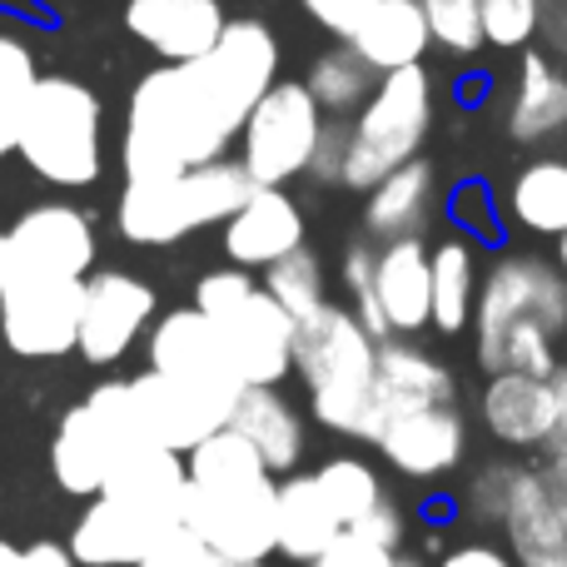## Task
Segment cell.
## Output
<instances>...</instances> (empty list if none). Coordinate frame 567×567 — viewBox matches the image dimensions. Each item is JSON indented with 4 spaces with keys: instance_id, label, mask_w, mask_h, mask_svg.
I'll return each mask as SVG.
<instances>
[{
    "instance_id": "13",
    "label": "cell",
    "mask_w": 567,
    "mask_h": 567,
    "mask_svg": "<svg viewBox=\"0 0 567 567\" xmlns=\"http://www.w3.org/2000/svg\"><path fill=\"white\" fill-rule=\"evenodd\" d=\"M145 353H150V369L155 373L185 383V389L209 393V399H219V403H235L239 389H245L225 353V343H219V329L195 303L159 313L145 333Z\"/></svg>"
},
{
    "instance_id": "20",
    "label": "cell",
    "mask_w": 567,
    "mask_h": 567,
    "mask_svg": "<svg viewBox=\"0 0 567 567\" xmlns=\"http://www.w3.org/2000/svg\"><path fill=\"white\" fill-rule=\"evenodd\" d=\"M169 533L175 528H165V523L145 518V513H135V508H125V503L100 493V498H90L85 513L75 518L65 548L80 567H140Z\"/></svg>"
},
{
    "instance_id": "19",
    "label": "cell",
    "mask_w": 567,
    "mask_h": 567,
    "mask_svg": "<svg viewBox=\"0 0 567 567\" xmlns=\"http://www.w3.org/2000/svg\"><path fill=\"white\" fill-rule=\"evenodd\" d=\"M439 403H458V379L443 359L409 339H383L379 343V373H373V433L393 419V413L413 409H439ZM369 433V443H373Z\"/></svg>"
},
{
    "instance_id": "50",
    "label": "cell",
    "mask_w": 567,
    "mask_h": 567,
    "mask_svg": "<svg viewBox=\"0 0 567 567\" xmlns=\"http://www.w3.org/2000/svg\"><path fill=\"white\" fill-rule=\"evenodd\" d=\"M25 275H35V269L20 259V249L10 245V235H0V289H10V284L25 279Z\"/></svg>"
},
{
    "instance_id": "7",
    "label": "cell",
    "mask_w": 567,
    "mask_h": 567,
    "mask_svg": "<svg viewBox=\"0 0 567 567\" xmlns=\"http://www.w3.org/2000/svg\"><path fill=\"white\" fill-rule=\"evenodd\" d=\"M195 309L219 329L245 389H279L293 373V319L255 275L225 265L195 284Z\"/></svg>"
},
{
    "instance_id": "48",
    "label": "cell",
    "mask_w": 567,
    "mask_h": 567,
    "mask_svg": "<svg viewBox=\"0 0 567 567\" xmlns=\"http://www.w3.org/2000/svg\"><path fill=\"white\" fill-rule=\"evenodd\" d=\"M543 35L567 55V0H543Z\"/></svg>"
},
{
    "instance_id": "32",
    "label": "cell",
    "mask_w": 567,
    "mask_h": 567,
    "mask_svg": "<svg viewBox=\"0 0 567 567\" xmlns=\"http://www.w3.org/2000/svg\"><path fill=\"white\" fill-rule=\"evenodd\" d=\"M303 85H309L313 105H319L323 115H353V110H359L363 100L373 95L379 75H373V70L363 65V60L339 40V45H329L323 55H313Z\"/></svg>"
},
{
    "instance_id": "25",
    "label": "cell",
    "mask_w": 567,
    "mask_h": 567,
    "mask_svg": "<svg viewBox=\"0 0 567 567\" xmlns=\"http://www.w3.org/2000/svg\"><path fill=\"white\" fill-rule=\"evenodd\" d=\"M503 538L518 567H567V523L543 483L538 463H523L513 483L508 513H503Z\"/></svg>"
},
{
    "instance_id": "53",
    "label": "cell",
    "mask_w": 567,
    "mask_h": 567,
    "mask_svg": "<svg viewBox=\"0 0 567 567\" xmlns=\"http://www.w3.org/2000/svg\"><path fill=\"white\" fill-rule=\"evenodd\" d=\"M219 567H265V563H219Z\"/></svg>"
},
{
    "instance_id": "37",
    "label": "cell",
    "mask_w": 567,
    "mask_h": 567,
    "mask_svg": "<svg viewBox=\"0 0 567 567\" xmlns=\"http://www.w3.org/2000/svg\"><path fill=\"white\" fill-rule=\"evenodd\" d=\"M518 458H493L483 463L478 473L468 478L463 488V518L478 523V528H503V513H508L513 498V483H518Z\"/></svg>"
},
{
    "instance_id": "31",
    "label": "cell",
    "mask_w": 567,
    "mask_h": 567,
    "mask_svg": "<svg viewBox=\"0 0 567 567\" xmlns=\"http://www.w3.org/2000/svg\"><path fill=\"white\" fill-rule=\"evenodd\" d=\"M433 259V323L443 339L468 333L473 303H478V249L468 235H443L429 249Z\"/></svg>"
},
{
    "instance_id": "21",
    "label": "cell",
    "mask_w": 567,
    "mask_h": 567,
    "mask_svg": "<svg viewBox=\"0 0 567 567\" xmlns=\"http://www.w3.org/2000/svg\"><path fill=\"white\" fill-rule=\"evenodd\" d=\"M373 299L393 339H413L433 323V259L423 235L389 239L373 255Z\"/></svg>"
},
{
    "instance_id": "24",
    "label": "cell",
    "mask_w": 567,
    "mask_h": 567,
    "mask_svg": "<svg viewBox=\"0 0 567 567\" xmlns=\"http://www.w3.org/2000/svg\"><path fill=\"white\" fill-rule=\"evenodd\" d=\"M229 433L249 443V449L265 458V468L275 478L299 473L303 453H309V429H303V413L284 399L279 389H239L235 409H229Z\"/></svg>"
},
{
    "instance_id": "49",
    "label": "cell",
    "mask_w": 567,
    "mask_h": 567,
    "mask_svg": "<svg viewBox=\"0 0 567 567\" xmlns=\"http://www.w3.org/2000/svg\"><path fill=\"white\" fill-rule=\"evenodd\" d=\"M538 473H543V483H548L553 503H558V513H563V523H567V458H543Z\"/></svg>"
},
{
    "instance_id": "44",
    "label": "cell",
    "mask_w": 567,
    "mask_h": 567,
    "mask_svg": "<svg viewBox=\"0 0 567 567\" xmlns=\"http://www.w3.org/2000/svg\"><path fill=\"white\" fill-rule=\"evenodd\" d=\"M0 567H80L75 558H70V548L65 543H50V538H40V543H10V538H0Z\"/></svg>"
},
{
    "instance_id": "36",
    "label": "cell",
    "mask_w": 567,
    "mask_h": 567,
    "mask_svg": "<svg viewBox=\"0 0 567 567\" xmlns=\"http://www.w3.org/2000/svg\"><path fill=\"white\" fill-rule=\"evenodd\" d=\"M429 35L449 55H473L483 50V0H419Z\"/></svg>"
},
{
    "instance_id": "18",
    "label": "cell",
    "mask_w": 567,
    "mask_h": 567,
    "mask_svg": "<svg viewBox=\"0 0 567 567\" xmlns=\"http://www.w3.org/2000/svg\"><path fill=\"white\" fill-rule=\"evenodd\" d=\"M303 209L284 189H255L245 199V209L225 219V259L245 275H265L279 259H289L293 249H303Z\"/></svg>"
},
{
    "instance_id": "8",
    "label": "cell",
    "mask_w": 567,
    "mask_h": 567,
    "mask_svg": "<svg viewBox=\"0 0 567 567\" xmlns=\"http://www.w3.org/2000/svg\"><path fill=\"white\" fill-rule=\"evenodd\" d=\"M433 130V75L423 65L389 70L379 75L373 95L353 110L349 120V150H343L339 185L353 195H369L379 179L419 159L423 140Z\"/></svg>"
},
{
    "instance_id": "12",
    "label": "cell",
    "mask_w": 567,
    "mask_h": 567,
    "mask_svg": "<svg viewBox=\"0 0 567 567\" xmlns=\"http://www.w3.org/2000/svg\"><path fill=\"white\" fill-rule=\"evenodd\" d=\"M155 319H159L155 284H145L140 275H130V269H95L85 279L75 353L85 363H95V369H110V363H120L145 339Z\"/></svg>"
},
{
    "instance_id": "33",
    "label": "cell",
    "mask_w": 567,
    "mask_h": 567,
    "mask_svg": "<svg viewBox=\"0 0 567 567\" xmlns=\"http://www.w3.org/2000/svg\"><path fill=\"white\" fill-rule=\"evenodd\" d=\"M313 483L323 488L329 508L339 513L343 533H349L353 523H363L383 498H389L379 468H373L369 458H353V453H333V458H323L319 468H313Z\"/></svg>"
},
{
    "instance_id": "51",
    "label": "cell",
    "mask_w": 567,
    "mask_h": 567,
    "mask_svg": "<svg viewBox=\"0 0 567 567\" xmlns=\"http://www.w3.org/2000/svg\"><path fill=\"white\" fill-rule=\"evenodd\" d=\"M393 567H429V563H423V558H419V553H413V548H403L399 558H393Z\"/></svg>"
},
{
    "instance_id": "6",
    "label": "cell",
    "mask_w": 567,
    "mask_h": 567,
    "mask_svg": "<svg viewBox=\"0 0 567 567\" xmlns=\"http://www.w3.org/2000/svg\"><path fill=\"white\" fill-rule=\"evenodd\" d=\"M255 195V179L245 175L239 159H215L199 169H179L165 179H145V185H125L115 205L120 239L140 249H165L189 239L195 229L225 225L245 199Z\"/></svg>"
},
{
    "instance_id": "1",
    "label": "cell",
    "mask_w": 567,
    "mask_h": 567,
    "mask_svg": "<svg viewBox=\"0 0 567 567\" xmlns=\"http://www.w3.org/2000/svg\"><path fill=\"white\" fill-rule=\"evenodd\" d=\"M279 80V35L259 16L225 25L219 45L189 65H155L125 105V185L215 165L239 145L249 110Z\"/></svg>"
},
{
    "instance_id": "5",
    "label": "cell",
    "mask_w": 567,
    "mask_h": 567,
    "mask_svg": "<svg viewBox=\"0 0 567 567\" xmlns=\"http://www.w3.org/2000/svg\"><path fill=\"white\" fill-rule=\"evenodd\" d=\"M16 155L60 189H90L105 175V105L75 75H40L25 95Z\"/></svg>"
},
{
    "instance_id": "47",
    "label": "cell",
    "mask_w": 567,
    "mask_h": 567,
    "mask_svg": "<svg viewBox=\"0 0 567 567\" xmlns=\"http://www.w3.org/2000/svg\"><path fill=\"white\" fill-rule=\"evenodd\" d=\"M553 383V433L543 443V458H567V363L548 373Z\"/></svg>"
},
{
    "instance_id": "42",
    "label": "cell",
    "mask_w": 567,
    "mask_h": 567,
    "mask_svg": "<svg viewBox=\"0 0 567 567\" xmlns=\"http://www.w3.org/2000/svg\"><path fill=\"white\" fill-rule=\"evenodd\" d=\"M349 533H359V538L379 543V548H389V553H403V543H409V518H403V508L393 498H383L379 508H373L363 523H353Z\"/></svg>"
},
{
    "instance_id": "29",
    "label": "cell",
    "mask_w": 567,
    "mask_h": 567,
    "mask_svg": "<svg viewBox=\"0 0 567 567\" xmlns=\"http://www.w3.org/2000/svg\"><path fill=\"white\" fill-rule=\"evenodd\" d=\"M433 199H439V175H433V165L419 155L369 189L363 229H369L379 245L423 235V225H429V215H433Z\"/></svg>"
},
{
    "instance_id": "43",
    "label": "cell",
    "mask_w": 567,
    "mask_h": 567,
    "mask_svg": "<svg viewBox=\"0 0 567 567\" xmlns=\"http://www.w3.org/2000/svg\"><path fill=\"white\" fill-rule=\"evenodd\" d=\"M393 558H399V553L379 548V543L359 538V533H343V538L333 543L323 558H313L309 567H393Z\"/></svg>"
},
{
    "instance_id": "28",
    "label": "cell",
    "mask_w": 567,
    "mask_h": 567,
    "mask_svg": "<svg viewBox=\"0 0 567 567\" xmlns=\"http://www.w3.org/2000/svg\"><path fill=\"white\" fill-rule=\"evenodd\" d=\"M343 45H349L373 75H389V70L423 65L433 35H429V20H423L419 0H379Z\"/></svg>"
},
{
    "instance_id": "4",
    "label": "cell",
    "mask_w": 567,
    "mask_h": 567,
    "mask_svg": "<svg viewBox=\"0 0 567 567\" xmlns=\"http://www.w3.org/2000/svg\"><path fill=\"white\" fill-rule=\"evenodd\" d=\"M293 373L309 393V413L319 429L363 439L373 433V373L379 339L343 303H319L293 323Z\"/></svg>"
},
{
    "instance_id": "16",
    "label": "cell",
    "mask_w": 567,
    "mask_h": 567,
    "mask_svg": "<svg viewBox=\"0 0 567 567\" xmlns=\"http://www.w3.org/2000/svg\"><path fill=\"white\" fill-rule=\"evenodd\" d=\"M130 393H135V413H140V429L155 449H169V453H189L219 433L229 423V409L235 403H219L199 389H185V383L165 379V373L145 369L130 379Z\"/></svg>"
},
{
    "instance_id": "2",
    "label": "cell",
    "mask_w": 567,
    "mask_h": 567,
    "mask_svg": "<svg viewBox=\"0 0 567 567\" xmlns=\"http://www.w3.org/2000/svg\"><path fill=\"white\" fill-rule=\"evenodd\" d=\"M473 359L483 373H533L558 369V339L567 333V279L553 259L498 255L478 279L473 303Z\"/></svg>"
},
{
    "instance_id": "45",
    "label": "cell",
    "mask_w": 567,
    "mask_h": 567,
    "mask_svg": "<svg viewBox=\"0 0 567 567\" xmlns=\"http://www.w3.org/2000/svg\"><path fill=\"white\" fill-rule=\"evenodd\" d=\"M343 150H349V125H339V120H323V135H319V145H313L309 175L323 179V185H339V175H343Z\"/></svg>"
},
{
    "instance_id": "15",
    "label": "cell",
    "mask_w": 567,
    "mask_h": 567,
    "mask_svg": "<svg viewBox=\"0 0 567 567\" xmlns=\"http://www.w3.org/2000/svg\"><path fill=\"white\" fill-rule=\"evenodd\" d=\"M6 235L35 275H55V279H90L95 275V259H100L95 219H90L85 209L65 205V199L30 205Z\"/></svg>"
},
{
    "instance_id": "22",
    "label": "cell",
    "mask_w": 567,
    "mask_h": 567,
    "mask_svg": "<svg viewBox=\"0 0 567 567\" xmlns=\"http://www.w3.org/2000/svg\"><path fill=\"white\" fill-rule=\"evenodd\" d=\"M100 493L135 513H145V518L165 523V528H185V493H189L185 453L155 449V443L120 453Z\"/></svg>"
},
{
    "instance_id": "17",
    "label": "cell",
    "mask_w": 567,
    "mask_h": 567,
    "mask_svg": "<svg viewBox=\"0 0 567 567\" xmlns=\"http://www.w3.org/2000/svg\"><path fill=\"white\" fill-rule=\"evenodd\" d=\"M229 16L219 0H125V30L159 65H189L219 45Z\"/></svg>"
},
{
    "instance_id": "30",
    "label": "cell",
    "mask_w": 567,
    "mask_h": 567,
    "mask_svg": "<svg viewBox=\"0 0 567 567\" xmlns=\"http://www.w3.org/2000/svg\"><path fill=\"white\" fill-rule=\"evenodd\" d=\"M503 219H508L513 229H523V235L558 239L567 229V159H558V155L528 159V165L508 179Z\"/></svg>"
},
{
    "instance_id": "46",
    "label": "cell",
    "mask_w": 567,
    "mask_h": 567,
    "mask_svg": "<svg viewBox=\"0 0 567 567\" xmlns=\"http://www.w3.org/2000/svg\"><path fill=\"white\" fill-rule=\"evenodd\" d=\"M433 567H518V563L493 538H463V543H453V548H443V558Z\"/></svg>"
},
{
    "instance_id": "26",
    "label": "cell",
    "mask_w": 567,
    "mask_h": 567,
    "mask_svg": "<svg viewBox=\"0 0 567 567\" xmlns=\"http://www.w3.org/2000/svg\"><path fill=\"white\" fill-rule=\"evenodd\" d=\"M567 130V70L548 50H523L508 100V140L543 145Z\"/></svg>"
},
{
    "instance_id": "52",
    "label": "cell",
    "mask_w": 567,
    "mask_h": 567,
    "mask_svg": "<svg viewBox=\"0 0 567 567\" xmlns=\"http://www.w3.org/2000/svg\"><path fill=\"white\" fill-rule=\"evenodd\" d=\"M553 265H558V269H563V279H567V229L558 235V259H553Z\"/></svg>"
},
{
    "instance_id": "35",
    "label": "cell",
    "mask_w": 567,
    "mask_h": 567,
    "mask_svg": "<svg viewBox=\"0 0 567 567\" xmlns=\"http://www.w3.org/2000/svg\"><path fill=\"white\" fill-rule=\"evenodd\" d=\"M259 284L275 293V303L289 313L293 323L309 319L319 303H329V293H323V265L309 255V249H293L289 259H279L275 269H265V279Z\"/></svg>"
},
{
    "instance_id": "9",
    "label": "cell",
    "mask_w": 567,
    "mask_h": 567,
    "mask_svg": "<svg viewBox=\"0 0 567 567\" xmlns=\"http://www.w3.org/2000/svg\"><path fill=\"white\" fill-rule=\"evenodd\" d=\"M145 443L150 439H145V429H140L130 379H105L80 403H70L65 419L55 423L50 473H55V483L70 498L90 503V498H100V488H105L120 453L145 449Z\"/></svg>"
},
{
    "instance_id": "34",
    "label": "cell",
    "mask_w": 567,
    "mask_h": 567,
    "mask_svg": "<svg viewBox=\"0 0 567 567\" xmlns=\"http://www.w3.org/2000/svg\"><path fill=\"white\" fill-rule=\"evenodd\" d=\"M40 80L35 50L20 35V25L0 20V155H16L20 115H25V95Z\"/></svg>"
},
{
    "instance_id": "14",
    "label": "cell",
    "mask_w": 567,
    "mask_h": 567,
    "mask_svg": "<svg viewBox=\"0 0 567 567\" xmlns=\"http://www.w3.org/2000/svg\"><path fill=\"white\" fill-rule=\"evenodd\" d=\"M373 449L383 453V463H389L399 478H413V483L449 478V473L463 468V458H468V419L458 413V403L393 413V419L373 433Z\"/></svg>"
},
{
    "instance_id": "23",
    "label": "cell",
    "mask_w": 567,
    "mask_h": 567,
    "mask_svg": "<svg viewBox=\"0 0 567 567\" xmlns=\"http://www.w3.org/2000/svg\"><path fill=\"white\" fill-rule=\"evenodd\" d=\"M478 419L503 449L543 453L553 433V383L533 373H488L478 393Z\"/></svg>"
},
{
    "instance_id": "3",
    "label": "cell",
    "mask_w": 567,
    "mask_h": 567,
    "mask_svg": "<svg viewBox=\"0 0 567 567\" xmlns=\"http://www.w3.org/2000/svg\"><path fill=\"white\" fill-rule=\"evenodd\" d=\"M189 493L185 528L225 563H269L275 543V498L279 478L265 468L239 433L219 429L199 449L185 453Z\"/></svg>"
},
{
    "instance_id": "40",
    "label": "cell",
    "mask_w": 567,
    "mask_h": 567,
    "mask_svg": "<svg viewBox=\"0 0 567 567\" xmlns=\"http://www.w3.org/2000/svg\"><path fill=\"white\" fill-rule=\"evenodd\" d=\"M219 563H225V558H215V553H209L189 528H175L140 567H219Z\"/></svg>"
},
{
    "instance_id": "10",
    "label": "cell",
    "mask_w": 567,
    "mask_h": 567,
    "mask_svg": "<svg viewBox=\"0 0 567 567\" xmlns=\"http://www.w3.org/2000/svg\"><path fill=\"white\" fill-rule=\"evenodd\" d=\"M323 110L313 105L303 80H275L255 110H249L245 130H239V165L255 179V189H284L289 179L309 175L313 145L323 135Z\"/></svg>"
},
{
    "instance_id": "38",
    "label": "cell",
    "mask_w": 567,
    "mask_h": 567,
    "mask_svg": "<svg viewBox=\"0 0 567 567\" xmlns=\"http://www.w3.org/2000/svg\"><path fill=\"white\" fill-rule=\"evenodd\" d=\"M543 35V0H483V45L493 50H533Z\"/></svg>"
},
{
    "instance_id": "39",
    "label": "cell",
    "mask_w": 567,
    "mask_h": 567,
    "mask_svg": "<svg viewBox=\"0 0 567 567\" xmlns=\"http://www.w3.org/2000/svg\"><path fill=\"white\" fill-rule=\"evenodd\" d=\"M449 219H453V229H458V235L483 239V245L503 239V229H508V219H503V209H498V195H493L483 179H463V185L453 189Z\"/></svg>"
},
{
    "instance_id": "11",
    "label": "cell",
    "mask_w": 567,
    "mask_h": 567,
    "mask_svg": "<svg viewBox=\"0 0 567 567\" xmlns=\"http://www.w3.org/2000/svg\"><path fill=\"white\" fill-rule=\"evenodd\" d=\"M85 279L25 275L0 289V339L16 359H65L80 343Z\"/></svg>"
},
{
    "instance_id": "27",
    "label": "cell",
    "mask_w": 567,
    "mask_h": 567,
    "mask_svg": "<svg viewBox=\"0 0 567 567\" xmlns=\"http://www.w3.org/2000/svg\"><path fill=\"white\" fill-rule=\"evenodd\" d=\"M343 538L339 513L329 508L323 488L313 483V473H289L279 478V498H275V543L289 563L309 567L313 558L333 548Z\"/></svg>"
},
{
    "instance_id": "41",
    "label": "cell",
    "mask_w": 567,
    "mask_h": 567,
    "mask_svg": "<svg viewBox=\"0 0 567 567\" xmlns=\"http://www.w3.org/2000/svg\"><path fill=\"white\" fill-rule=\"evenodd\" d=\"M303 10H309V20L313 25H323L329 35H339V40H349L353 30H359V20L369 16L379 0H299Z\"/></svg>"
}]
</instances>
